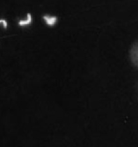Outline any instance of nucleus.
Masks as SVG:
<instances>
[{
  "mask_svg": "<svg viewBox=\"0 0 138 147\" xmlns=\"http://www.w3.org/2000/svg\"><path fill=\"white\" fill-rule=\"evenodd\" d=\"M131 59H132V62L138 67V42L134 44L132 49H131Z\"/></svg>",
  "mask_w": 138,
  "mask_h": 147,
  "instance_id": "obj_1",
  "label": "nucleus"
},
{
  "mask_svg": "<svg viewBox=\"0 0 138 147\" xmlns=\"http://www.w3.org/2000/svg\"><path fill=\"white\" fill-rule=\"evenodd\" d=\"M42 19L44 21V23L49 26H54V24L57 23V19L56 16H54V15H48V14H45V15L42 16Z\"/></svg>",
  "mask_w": 138,
  "mask_h": 147,
  "instance_id": "obj_2",
  "label": "nucleus"
},
{
  "mask_svg": "<svg viewBox=\"0 0 138 147\" xmlns=\"http://www.w3.org/2000/svg\"><path fill=\"white\" fill-rule=\"evenodd\" d=\"M31 23H32V15L30 13H27V18H25L24 20H20L19 22H18V24H19V26L24 27V26H29Z\"/></svg>",
  "mask_w": 138,
  "mask_h": 147,
  "instance_id": "obj_3",
  "label": "nucleus"
},
{
  "mask_svg": "<svg viewBox=\"0 0 138 147\" xmlns=\"http://www.w3.org/2000/svg\"><path fill=\"white\" fill-rule=\"evenodd\" d=\"M0 24H2L4 28L8 27V23H7V21L5 19H0Z\"/></svg>",
  "mask_w": 138,
  "mask_h": 147,
  "instance_id": "obj_4",
  "label": "nucleus"
}]
</instances>
